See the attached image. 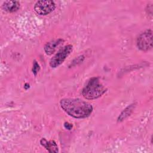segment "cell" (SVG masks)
I'll return each instance as SVG.
<instances>
[{
  "label": "cell",
  "instance_id": "obj_1",
  "mask_svg": "<svg viewBox=\"0 0 153 153\" xmlns=\"http://www.w3.org/2000/svg\"><path fill=\"white\" fill-rule=\"evenodd\" d=\"M60 103L62 108L68 115L76 118H85L93 111V107L90 103L80 99H64Z\"/></svg>",
  "mask_w": 153,
  "mask_h": 153
},
{
  "label": "cell",
  "instance_id": "obj_2",
  "mask_svg": "<svg viewBox=\"0 0 153 153\" xmlns=\"http://www.w3.org/2000/svg\"><path fill=\"white\" fill-rule=\"evenodd\" d=\"M106 89L100 83L98 78H92L83 88L82 94L84 98L87 99H95L102 96Z\"/></svg>",
  "mask_w": 153,
  "mask_h": 153
},
{
  "label": "cell",
  "instance_id": "obj_3",
  "mask_svg": "<svg viewBox=\"0 0 153 153\" xmlns=\"http://www.w3.org/2000/svg\"><path fill=\"white\" fill-rule=\"evenodd\" d=\"M137 47L142 51H148L152 47V32L147 30L140 33L137 38Z\"/></svg>",
  "mask_w": 153,
  "mask_h": 153
},
{
  "label": "cell",
  "instance_id": "obj_4",
  "mask_svg": "<svg viewBox=\"0 0 153 153\" xmlns=\"http://www.w3.org/2000/svg\"><path fill=\"white\" fill-rule=\"evenodd\" d=\"M72 51V45H68L61 48L50 60V65L52 68H56L62 63Z\"/></svg>",
  "mask_w": 153,
  "mask_h": 153
},
{
  "label": "cell",
  "instance_id": "obj_5",
  "mask_svg": "<svg viewBox=\"0 0 153 153\" xmlns=\"http://www.w3.org/2000/svg\"><path fill=\"white\" fill-rule=\"evenodd\" d=\"M55 4L53 1L45 0L36 2L34 6L35 11L39 15H47L55 8Z\"/></svg>",
  "mask_w": 153,
  "mask_h": 153
},
{
  "label": "cell",
  "instance_id": "obj_6",
  "mask_svg": "<svg viewBox=\"0 0 153 153\" xmlns=\"http://www.w3.org/2000/svg\"><path fill=\"white\" fill-rule=\"evenodd\" d=\"M20 3L16 1H6L2 5L3 9L9 13H13L19 10Z\"/></svg>",
  "mask_w": 153,
  "mask_h": 153
},
{
  "label": "cell",
  "instance_id": "obj_7",
  "mask_svg": "<svg viewBox=\"0 0 153 153\" xmlns=\"http://www.w3.org/2000/svg\"><path fill=\"white\" fill-rule=\"evenodd\" d=\"M63 42V39H59L57 40L51 41L47 43L44 47V50H45V53L48 55L53 54L54 52V51L56 50V48Z\"/></svg>",
  "mask_w": 153,
  "mask_h": 153
},
{
  "label": "cell",
  "instance_id": "obj_8",
  "mask_svg": "<svg viewBox=\"0 0 153 153\" xmlns=\"http://www.w3.org/2000/svg\"><path fill=\"white\" fill-rule=\"evenodd\" d=\"M40 143L41 145L45 148L46 149H47L50 152H57L58 151L57 146L54 140L48 142L45 139L42 138L41 140Z\"/></svg>",
  "mask_w": 153,
  "mask_h": 153
},
{
  "label": "cell",
  "instance_id": "obj_9",
  "mask_svg": "<svg viewBox=\"0 0 153 153\" xmlns=\"http://www.w3.org/2000/svg\"><path fill=\"white\" fill-rule=\"evenodd\" d=\"M134 105L131 104L130 106H128L127 108H126L120 114V115L119 116L118 118V121H122L123 120H124V119H126L127 117H128L131 113L133 111V109L134 108Z\"/></svg>",
  "mask_w": 153,
  "mask_h": 153
},
{
  "label": "cell",
  "instance_id": "obj_10",
  "mask_svg": "<svg viewBox=\"0 0 153 153\" xmlns=\"http://www.w3.org/2000/svg\"><path fill=\"white\" fill-rule=\"evenodd\" d=\"M39 70V65L36 62V61L35 60L33 62V68H32V71L35 75H36V74Z\"/></svg>",
  "mask_w": 153,
  "mask_h": 153
},
{
  "label": "cell",
  "instance_id": "obj_11",
  "mask_svg": "<svg viewBox=\"0 0 153 153\" xmlns=\"http://www.w3.org/2000/svg\"><path fill=\"white\" fill-rule=\"evenodd\" d=\"M64 126H65V128H66L68 130H71L72 128V125L71 124L68 123H65L64 124Z\"/></svg>",
  "mask_w": 153,
  "mask_h": 153
}]
</instances>
